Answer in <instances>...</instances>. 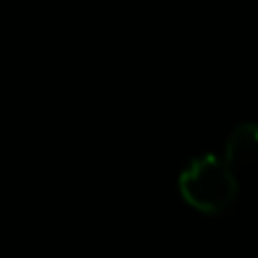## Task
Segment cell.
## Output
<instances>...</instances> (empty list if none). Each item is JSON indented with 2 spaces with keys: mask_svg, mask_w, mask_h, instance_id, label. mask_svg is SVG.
<instances>
[{
  "mask_svg": "<svg viewBox=\"0 0 258 258\" xmlns=\"http://www.w3.org/2000/svg\"><path fill=\"white\" fill-rule=\"evenodd\" d=\"M256 147H258V127L254 122H242L227 138L224 161L231 168H242V165H247L254 159Z\"/></svg>",
  "mask_w": 258,
  "mask_h": 258,
  "instance_id": "obj_2",
  "label": "cell"
},
{
  "mask_svg": "<svg viewBox=\"0 0 258 258\" xmlns=\"http://www.w3.org/2000/svg\"><path fill=\"white\" fill-rule=\"evenodd\" d=\"M179 192L192 209L202 213H222L238 195L233 168L215 154L195 159L179 177Z\"/></svg>",
  "mask_w": 258,
  "mask_h": 258,
  "instance_id": "obj_1",
  "label": "cell"
}]
</instances>
